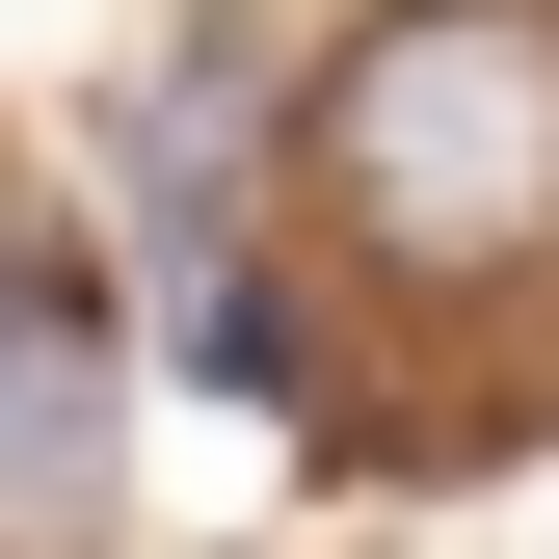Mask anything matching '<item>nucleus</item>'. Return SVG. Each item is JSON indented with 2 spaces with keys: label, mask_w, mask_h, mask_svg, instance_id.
<instances>
[{
  "label": "nucleus",
  "mask_w": 559,
  "mask_h": 559,
  "mask_svg": "<svg viewBox=\"0 0 559 559\" xmlns=\"http://www.w3.org/2000/svg\"><path fill=\"white\" fill-rule=\"evenodd\" d=\"M320 187H346V240L427 266V294L559 266V0H400L320 81Z\"/></svg>",
  "instance_id": "f257e3e1"
},
{
  "label": "nucleus",
  "mask_w": 559,
  "mask_h": 559,
  "mask_svg": "<svg viewBox=\"0 0 559 559\" xmlns=\"http://www.w3.org/2000/svg\"><path fill=\"white\" fill-rule=\"evenodd\" d=\"M107 479H133V373H107V320L53 294V266H0V559H81Z\"/></svg>",
  "instance_id": "f03ea898"
},
{
  "label": "nucleus",
  "mask_w": 559,
  "mask_h": 559,
  "mask_svg": "<svg viewBox=\"0 0 559 559\" xmlns=\"http://www.w3.org/2000/svg\"><path fill=\"white\" fill-rule=\"evenodd\" d=\"M187 373H214V400H294L320 346H294V294H266V266H187Z\"/></svg>",
  "instance_id": "7ed1b4c3"
}]
</instances>
